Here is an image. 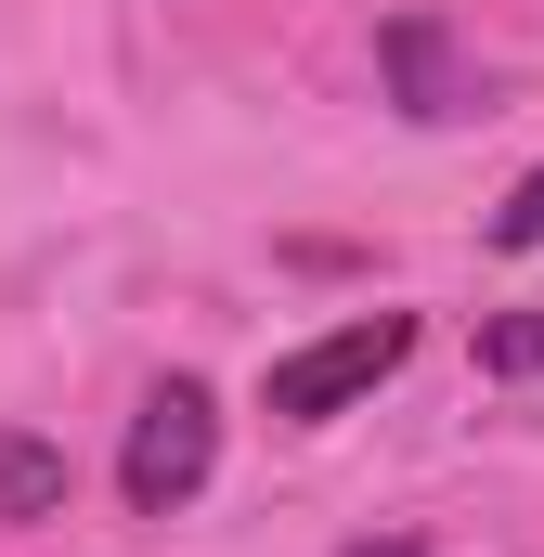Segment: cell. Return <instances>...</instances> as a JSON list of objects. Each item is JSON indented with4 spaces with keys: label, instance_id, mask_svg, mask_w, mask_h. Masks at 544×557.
<instances>
[{
    "label": "cell",
    "instance_id": "1",
    "mask_svg": "<svg viewBox=\"0 0 544 557\" xmlns=\"http://www.w3.org/2000/svg\"><path fill=\"white\" fill-rule=\"evenodd\" d=\"M208 467H221V403H208L195 376H169V389L131 416V454H118V493H131V519L195 506V493H208Z\"/></svg>",
    "mask_w": 544,
    "mask_h": 557
},
{
    "label": "cell",
    "instance_id": "2",
    "mask_svg": "<svg viewBox=\"0 0 544 557\" xmlns=\"http://www.w3.org/2000/svg\"><path fill=\"white\" fill-rule=\"evenodd\" d=\"M403 350H415V311H363V324H337V337H311V350L272 363V416H285V428L350 416L376 376H403Z\"/></svg>",
    "mask_w": 544,
    "mask_h": 557
},
{
    "label": "cell",
    "instance_id": "3",
    "mask_svg": "<svg viewBox=\"0 0 544 557\" xmlns=\"http://www.w3.org/2000/svg\"><path fill=\"white\" fill-rule=\"evenodd\" d=\"M390 91H403V117H480V65L428 26V13H390Z\"/></svg>",
    "mask_w": 544,
    "mask_h": 557
},
{
    "label": "cell",
    "instance_id": "4",
    "mask_svg": "<svg viewBox=\"0 0 544 557\" xmlns=\"http://www.w3.org/2000/svg\"><path fill=\"white\" fill-rule=\"evenodd\" d=\"M65 506V454L52 441H0V519H52Z\"/></svg>",
    "mask_w": 544,
    "mask_h": 557
},
{
    "label": "cell",
    "instance_id": "5",
    "mask_svg": "<svg viewBox=\"0 0 544 557\" xmlns=\"http://www.w3.org/2000/svg\"><path fill=\"white\" fill-rule=\"evenodd\" d=\"M480 376H544V298L506 311V324H480Z\"/></svg>",
    "mask_w": 544,
    "mask_h": 557
},
{
    "label": "cell",
    "instance_id": "6",
    "mask_svg": "<svg viewBox=\"0 0 544 557\" xmlns=\"http://www.w3.org/2000/svg\"><path fill=\"white\" fill-rule=\"evenodd\" d=\"M480 234H493L506 260H519V247H544V169H519V182H506V208H493Z\"/></svg>",
    "mask_w": 544,
    "mask_h": 557
},
{
    "label": "cell",
    "instance_id": "7",
    "mask_svg": "<svg viewBox=\"0 0 544 557\" xmlns=\"http://www.w3.org/2000/svg\"><path fill=\"white\" fill-rule=\"evenodd\" d=\"M350 557H428V545H403V532H376V545H350Z\"/></svg>",
    "mask_w": 544,
    "mask_h": 557
}]
</instances>
